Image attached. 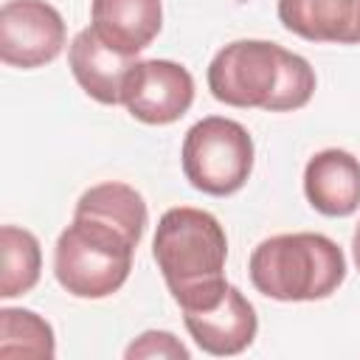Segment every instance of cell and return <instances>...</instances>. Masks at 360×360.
Here are the masks:
<instances>
[{"mask_svg":"<svg viewBox=\"0 0 360 360\" xmlns=\"http://www.w3.org/2000/svg\"><path fill=\"white\" fill-rule=\"evenodd\" d=\"M121 104L141 124H174L194 104V76L172 59H138L127 76Z\"/></svg>","mask_w":360,"mask_h":360,"instance_id":"52a82bcc","label":"cell"},{"mask_svg":"<svg viewBox=\"0 0 360 360\" xmlns=\"http://www.w3.org/2000/svg\"><path fill=\"white\" fill-rule=\"evenodd\" d=\"M138 59L104 45L93 28H82L68 45V65L76 84L98 104L115 107L124 98V84Z\"/></svg>","mask_w":360,"mask_h":360,"instance_id":"30bf717a","label":"cell"},{"mask_svg":"<svg viewBox=\"0 0 360 360\" xmlns=\"http://www.w3.org/2000/svg\"><path fill=\"white\" fill-rule=\"evenodd\" d=\"M281 25L307 42L360 45V0H278Z\"/></svg>","mask_w":360,"mask_h":360,"instance_id":"7c38bea8","label":"cell"},{"mask_svg":"<svg viewBox=\"0 0 360 360\" xmlns=\"http://www.w3.org/2000/svg\"><path fill=\"white\" fill-rule=\"evenodd\" d=\"M135 248L138 239L115 222L90 211H73V222L53 248V276L73 298H107L127 284Z\"/></svg>","mask_w":360,"mask_h":360,"instance_id":"277c9868","label":"cell"},{"mask_svg":"<svg viewBox=\"0 0 360 360\" xmlns=\"http://www.w3.org/2000/svg\"><path fill=\"white\" fill-rule=\"evenodd\" d=\"M352 256H354V264L360 270V222L354 225V233H352Z\"/></svg>","mask_w":360,"mask_h":360,"instance_id":"e0dca14e","label":"cell"},{"mask_svg":"<svg viewBox=\"0 0 360 360\" xmlns=\"http://www.w3.org/2000/svg\"><path fill=\"white\" fill-rule=\"evenodd\" d=\"M53 354H56V335L42 315L22 307L0 309V357L51 360Z\"/></svg>","mask_w":360,"mask_h":360,"instance_id":"9a60e30c","label":"cell"},{"mask_svg":"<svg viewBox=\"0 0 360 360\" xmlns=\"http://www.w3.org/2000/svg\"><path fill=\"white\" fill-rule=\"evenodd\" d=\"M152 256L183 312L208 309L228 290V236L219 219L202 208H169L158 219Z\"/></svg>","mask_w":360,"mask_h":360,"instance_id":"7a4b0ae2","label":"cell"},{"mask_svg":"<svg viewBox=\"0 0 360 360\" xmlns=\"http://www.w3.org/2000/svg\"><path fill=\"white\" fill-rule=\"evenodd\" d=\"M253 152V138L239 121L208 115L186 132L180 163L191 188L211 197H231L248 183Z\"/></svg>","mask_w":360,"mask_h":360,"instance_id":"5b68a950","label":"cell"},{"mask_svg":"<svg viewBox=\"0 0 360 360\" xmlns=\"http://www.w3.org/2000/svg\"><path fill=\"white\" fill-rule=\"evenodd\" d=\"M68 42L62 14L45 0H6L0 8V59L34 70L51 65Z\"/></svg>","mask_w":360,"mask_h":360,"instance_id":"8992f818","label":"cell"},{"mask_svg":"<svg viewBox=\"0 0 360 360\" xmlns=\"http://www.w3.org/2000/svg\"><path fill=\"white\" fill-rule=\"evenodd\" d=\"M42 273L39 239L17 225L0 228V298H17L37 287Z\"/></svg>","mask_w":360,"mask_h":360,"instance_id":"4fadbf2b","label":"cell"},{"mask_svg":"<svg viewBox=\"0 0 360 360\" xmlns=\"http://www.w3.org/2000/svg\"><path fill=\"white\" fill-rule=\"evenodd\" d=\"M183 323H186L191 340L205 354H214V357L242 354L259 332V318H256L253 304L233 284H228L225 295L214 307L197 309V312H183Z\"/></svg>","mask_w":360,"mask_h":360,"instance_id":"ba28073f","label":"cell"},{"mask_svg":"<svg viewBox=\"0 0 360 360\" xmlns=\"http://www.w3.org/2000/svg\"><path fill=\"white\" fill-rule=\"evenodd\" d=\"M307 202L323 217H352L360 208V160L346 149H321L304 166Z\"/></svg>","mask_w":360,"mask_h":360,"instance_id":"9c48e42d","label":"cell"},{"mask_svg":"<svg viewBox=\"0 0 360 360\" xmlns=\"http://www.w3.org/2000/svg\"><path fill=\"white\" fill-rule=\"evenodd\" d=\"M124 357L127 360H143V357L146 360H155V357L158 360H188L191 352L177 335L166 329H146L124 349Z\"/></svg>","mask_w":360,"mask_h":360,"instance_id":"2e32d148","label":"cell"},{"mask_svg":"<svg viewBox=\"0 0 360 360\" xmlns=\"http://www.w3.org/2000/svg\"><path fill=\"white\" fill-rule=\"evenodd\" d=\"M76 211L98 214V217L115 222L118 228H124L138 242L143 239V231H146V222H149L146 200L141 197V191L127 186V183H118V180H107V183L90 186L76 200Z\"/></svg>","mask_w":360,"mask_h":360,"instance_id":"5bb4252c","label":"cell"},{"mask_svg":"<svg viewBox=\"0 0 360 360\" xmlns=\"http://www.w3.org/2000/svg\"><path fill=\"white\" fill-rule=\"evenodd\" d=\"M312 65L270 39H233L208 65V90L219 104L239 110L292 112L315 93Z\"/></svg>","mask_w":360,"mask_h":360,"instance_id":"6da1fadb","label":"cell"},{"mask_svg":"<svg viewBox=\"0 0 360 360\" xmlns=\"http://www.w3.org/2000/svg\"><path fill=\"white\" fill-rule=\"evenodd\" d=\"M90 28L124 56H138L163 28L160 0H93Z\"/></svg>","mask_w":360,"mask_h":360,"instance_id":"8fae6325","label":"cell"},{"mask_svg":"<svg viewBox=\"0 0 360 360\" xmlns=\"http://www.w3.org/2000/svg\"><path fill=\"white\" fill-rule=\"evenodd\" d=\"M343 248L312 231L278 233L259 242L250 253V284L273 301H323L346 278Z\"/></svg>","mask_w":360,"mask_h":360,"instance_id":"3957f363","label":"cell"}]
</instances>
